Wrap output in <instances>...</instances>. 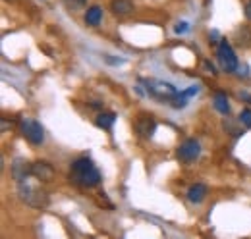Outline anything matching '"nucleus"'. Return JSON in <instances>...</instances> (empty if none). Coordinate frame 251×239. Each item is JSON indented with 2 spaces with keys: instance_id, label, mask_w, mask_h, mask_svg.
Wrapping results in <instances>:
<instances>
[{
  "instance_id": "nucleus-7",
  "label": "nucleus",
  "mask_w": 251,
  "mask_h": 239,
  "mask_svg": "<svg viewBox=\"0 0 251 239\" xmlns=\"http://www.w3.org/2000/svg\"><path fill=\"white\" fill-rule=\"evenodd\" d=\"M135 129H137V133L141 135V137H145V139H149L153 133H155V129H157V121L153 116H147V114H141L137 121H135Z\"/></svg>"
},
{
  "instance_id": "nucleus-18",
  "label": "nucleus",
  "mask_w": 251,
  "mask_h": 239,
  "mask_svg": "<svg viewBox=\"0 0 251 239\" xmlns=\"http://www.w3.org/2000/svg\"><path fill=\"white\" fill-rule=\"evenodd\" d=\"M104 62L110 64V66H122V64H126L124 58H114L112 54H104Z\"/></svg>"
},
{
  "instance_id": "nucleus-4",
  "label": "nucleus",
  "mask_w": 251,
  "mask_h": 239,
  "mask_svg": "<svg viewBox=\"0 0 251 239\" xmlns=\"http://www.w3.org/2000/svg\"><path fill=\"white\" fill-rule=\"evenodd\" d=\"M22 131H24V137L35 147L45 143V129L37 120H22Z\"/></svg>"
},
{
  "instance_id": "nucleus-2",
  "label": "nucleus",
  "mask_w": 251,
  "mask_h": 239,
  "mask_svg": "<svg viewBox=\"0 0 251 239\" xmlns=\"http://www.w3.org/2000/svg\"><path fill=\"white\" fill-rule=\"evenodd\" d=\"M18 193H20V199H22L25 205L33 207V209H45V207H49V195H47L43 189L29 185L27 179H25V181H20Z\"/></svg>"
},
{
  "instance_id": "nucleus-13",
  "label": "nucleus",
  "mask_w": 251,
  "mask_h": 239,
  "mask_svg": "<svg viewBox=\"0 0 251 239\" xmlns=\"http://www.w3.org/2000/svg\"><path fill=\"white\" fill-rule=\"evenodd\" d=\"M114 121H116V114L114 112H100L97 116V120H95V123L99 127H102V129H112Z\"/></svg>"
},
{
  "instance_id": "nucleus-23",
  "label": "nucleus",
  "mask_w": 251,
  "mask_h": 239,
  "mask_svg": "<svg viewBox=\"0 0 251 239\" xmlns=\"http://www.w3.org/2000/svg\"><path fill=\"white\" fill-rule=\"evenodd\" d=\"M89 106H91V108H102V104H100L99 100H93V102H89Z\"/></svg>"
},
{
  "instance_id": "nucleus-17",
  "label": "nucleus",
  "mask_w": 251,
  "mask_h": 239,
  "mask_svg": "<svg viewBox=\"0 0 251 239\" xmlns=\"http://www.w3.org/2000/svg\"><path fill=\"white\" fill-rule=\"evenodd\" d=\"M188 31H189L188 22H178V24L174 25V33H176V35H184V33H188Z\"/></svg>"
},
{
  "instance_id": "nucleus-21",
  "label": "nucleus",
  "mask_w": 251,
  "mask_h": 239,
  "mask_svg": "<svg viewBox=\"0 0 251 239\" xmlns=\"http://www.w3.org/2000/svg\"><path fill=\"white\" fill-rule=\"evenodd\" d=\"M240 98H244L246 102H250V104H251V95H250V93H246V91H242V93H240Z\"/></svg>"
},
{
  "instance_id": "nucleus-22",
  "label": "nucleus",
  "mask_w": 251,
  "mask_h": 239,
  "mask_svg": "<svg viewBox=\"0 0 251 239\" xmlns=\"http://www.w3.org/2000/svg\"><path fill=\"white\" fill-rule=\"evenodd\" d=\"M246 18L251 22V0H248V4H246Z\"/></svg>"
},
{
  "instance_id": "nucleus-3",
  "label": "nucleus",
  "mask_w": 251,
  "mask_h": 239,
  "mask_svg": "<svg viewBox=\"0 0 251 239\" xmlns=\"http://www.w3.org/2000/svg\"><path fill=\"white\" fill-rule=\"evenodd\" d=\"M217 56H219L220 66H222V70H224L226 73H234V72H238L240 62H238V56H236V52H234V48L230 47L228 41L220 39L219 48H217Z\"/></svg>"
},
{
  "instance_id": "nucleus-10",
  "label": "nucleus",
  "mask_w": 251,
  "mask_h": 239,
  "mask_svg": "<svg viewBox=\"0 0 251 239\" xmlns=\"http://www.w3.org/2000/svg\"><path fill=\"white\" fill-rule=\"evenodd\" d=\"M100 22H102V8L97 6V4L91 6V8H87V12H85V25H89V27H99Z\"/></svg>"
},
{
  "instance_id": "nucleus-24",
  "label": "nucleus",
  "mask_w": 251,
  "mask_h": 239,
  "mask_svg": "<svg viewBox=\"0 0 251 239\" xmlns=\"http://www.w3.org/2000/svg\"><path fill=\"white\" fill-rule=\"evenodd\" d=\"M10 125H12V123H10ZM10 125H8V121H6V120L2 118V131H6V129H8Z\"/></svg>"
},
{
  "instance_id": "nucleus-16",
  "label": "nucleus",
  "mask_w": 251,
  "mask_h": 239,
  "mask_svg": "<svg viewBox=\"0 0 251 239\" xmlns=\"http://www.w3.org/2000/svg\"><path fill=\"white\" fill-rule=\"evenodd\" d=\"M240 123H244L246 127H251V108H246V110H242V114H240Z\"/></svg>"
},
{
  "instance_id": "nucleus-1",
  "label": "nucleus",
  "mask_w": 251,
  "mask_h": 239,
  "mask_svg": "<svg viewBox=\"0 0 251 239\" xmlns=\"http://www.w3.org/2000/svg\"><path fill=\"white\" fill-rule=\"evenodd\" d=\"M70 178L74 183L81 185V187H97L100 183V172L97 170L91 158H77L72 164V172Z\"/></svg>"
},
{
  "instance_id": "nucleus-11",
  "label": "nucleus",
  "mask_w": 251,
  "mask_h": 239,
  "mask_svg": "<svg viewBox=\"0 0 251 239\" xmlns=\"http://www.w3.org/2000/svg\"><path fill=\"white\" fill-rule=\"evenodd\" d=\"M213 106H215V110H219L222 116H230V104H228V96L224 93H215Z\"/></svg>"
},
{
  "instance_id": "nucleus-19",
  "label": "nucleus",
  "mask_w": 251,
  "mask_h": 239,
  "mask_svg": "<svg viewBox=\"0 0 251 239\" xmlns=\"http://www.w3.org/2000/svg\"><path fill=\"white\" fill-rule=\"evenodd\" d=\"M199 93V85H191V87H188L186 91H182V95H186V96H193V95H197Z\"/></svg>"
},
{
  "instance_id": "nucleus-9",
  "label": "nucleus",
  "mask_w": 251,
  "mask_h": 239,
  "mask_svg": "<svg viewBox=\"0 0 251 239\" xmlns=\"http://www.w3.org/2000/svg\"><path fill=\"white\" fill-rule=\"evenodd\" d=\"M207 195H209V187L205 183H193L188 189V201L193 205L203 203L207 199Z\"/></svg>"
},
{
  "instance_id": "nucleus-12",
  "label": "nucleus",
  "mask_w": 251,
  "mask_h": 239,
  "mask_svg": "<svg viewBox=\"0 0 251 239\" xmlns=\"http://www.w3.org/2000/svg\"><path fill=\"white\" fill-rule=\"evenodd\" d=\"M110 10H112V14H116V16H127V14L133 12V4H131L129 0H112Z\"/></svg>"
},
{
  "instance_id": "nucleus-5",
  "label": "nucleus",
  "mask_w": 251,
  "mask_h": 239,
  "mask_svg": "<svg viewBox=\"0 0 251 239\" xmlns=\"http://www.w3.org/2000/svg\"><path fill=\"white\" fill-rule=\"evenodd\" d=\"M199 154H201V145H199L197 139H186L178 149V158L186 164L195 162L199 158Z\"/></svg>"
},
{
  "instance_id": "nucleus-6",
  "label": "nucleus",
  "mask_w": 251,
  "mask_h": 239,
  "mask_svg": "<svg viewBox=\"0 0 251 239\" xmlns=\"http://www.w3.org/2000/svg\"><path fill=\"white\" fill-rule=\"evenodd\" d=\"M54 174L56 172H54L52 164H49L45 160H37V162L31 164V176L35 179H39V181H52Z\"/></svg>"
},
{
  "instance_id": "nucleus-14",
  "label": "nucleus",
  "mask_w": 251,
  "mask_h": 239,
  "mask_svg": "<svg viewBox=\"0 0 251 239\" xmlns=\"http://www.w3.org/2000/svg\"><path fill=\"white\" fill-rule=\"evenodd\" d=\"M236 41H238V47H242V48L251 47V29L248 25H242L236 31Z\"/></svg>"
},
{
  "instance_id": "nucleus-20",
  "label": "nucleus",
  "mask_w": 251,
  "mask_h": 239,
  "mask_svg": "<svg viewBox=\"0 0 251 239\" xmlns=\"http://www.w3.org/2000/svg\"><path fill=\"white\" fill-rule=\"evenodd\" d=\"M203 68H205V70H207L209 73H213V75H217V73H219V72L215 70V66H213V64H211L209 60H203Z\"/></svg>"
},
{
  "instance_id": "nucleus-15",
  "label": "nucleus",
  "mask_w": 251,
  "mask_h": 239,
  "mask_svg": "<svg viewBox=\"0 0 251 239\" xmlns=\"http://www.w3.org/2000/svg\"><path fill=\"white\" fill-rule=\"evenodd\" d=\"M64 4H66V8H68L70 12H79V10L85 8L87 0H64Z\"/></svg>"
},
{
  "instance_id": "nucleus-8",
  "label": "nucleus",
  "mask_w": 251,
  "mask_h": 239,
  "mask_svg": "<svg viewBox=\"0 0 251 239\" xmlns=\"http://www.w3.org/2000/svg\"><path fill=\"white\" fill-rule=\"evenodd\" d=\"M12 176L14 179L20 183V181H25V179L31 176V164L25 162L24 158H16L14 164H12Z\"/></svg>"
}]
</instances>
